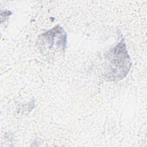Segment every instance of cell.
Masks as SVG:
<instances>
[{
	"mask_svg": "<svg viewBox=\"0 0 147 147\" xmlns=\"http://www.w3.org/2000/svg\"><path fill=\"white\" fill-rule=\"evenodd\" d=\"M108 61L105 78L117 81L124 78L131 66L128 52L123 38L106 55Z\"/></svg>",
	"mask_w": 147,
	"mask_h": 147,
	"instance_id": "6da1fadb",
	"label": "cell"
}]
</instances>
